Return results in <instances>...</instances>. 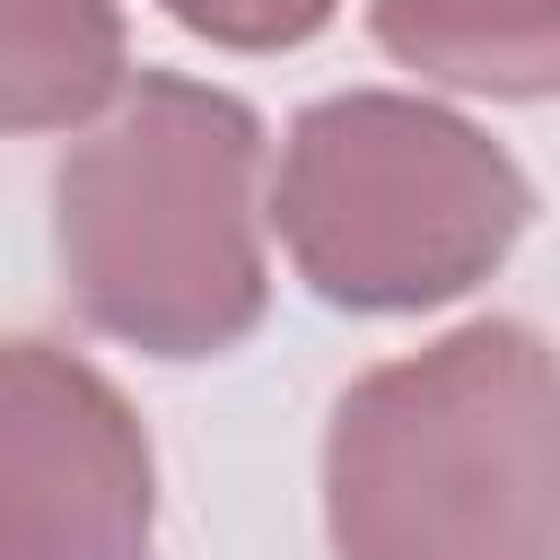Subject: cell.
<instances>
[{"label":"cell","instance_id":"cell-7","mask_svg":"<svg viewBox=\"0 0 560 560\" xmlns=\"http://www.w3.org/2000/svg\"><path fill=\"white\" fill-rule=\"evenodd\" d=\"M158 9L219 52H289V44L324 35L341 0H158Z\"/></svg>","mask_w":560,"mask_h":560},{"label":"cell","instance_id":"cell-6","mask_svg":"<svg viewBox=\"0 0 560 560\" xmlns=\"http://www.w3.org/2000/svg\"><path fill=\"white\" fill-rule=\"evenodd\" d=\"M131 79L114 0H0V140L96 122Z\"/></svg>","mask_w":560,"mask_h":560},{"label":"cell","instance_id":"cell-3","mask_svg":"<svg viewBox=\"0 0 560 560\" xmlns=\"http://www.w3.org/2000/svg\"><path fill=\"white\" fill-rule=\"evenodd\" d=\"M271 219L315 298L420 315L516 254L534 184L481 122L402 88H341L289 122Z\"/></svg>","mask_w":560,"mask_h":560},{"label":"cell","instance_id":"cell-2","mask_svg":"<svg viewBox=\"0 0 560 560\" xmlns=\"http://www.w3.org/2000/svg\"><path fill=\"white\" fill-rule=\"evenodd\" d=\"M341 560H560V350L481 315L368 368L324 429Z\"/></svg>","mask_w":560,"mask_h":560},{"label":"cell","instance_id":"cell-4","mask_svg":"<svg viewBox=\"0 0 560 560\" xmlns=\"http://www.w3.org/2000/svg\"><path fill=\"white\" fill-rule=\"evenodd\" d=\"M158 455L131 394L44 332H0V560H149Z\"/></svg>","mask_w":560,"mask_h":560},{"label":"cell","instance_id":"cell-1","mask_svg":"<svg viewBox=\"0 0 560 560\" xmlns=\"http://www.w3.org/2000/svg\"><path fill=\"white\" fill-rule=\"evenodd\" d=\"M70 306L149 359H219L271 306L262 114L228 88L140 70L52 175Z\"/></svg>","mask_w":560,"mask_h":560},{"label":"cell","instance_id":"cell-5","mask_svg":"<svg viewBox=\"0 0 560 560\" xmlns=\"http://www.w3.org/2000/svg\"><path fill=\"white\" fill-rule=\"evenodd\" d=\"M376 44L464 96H560V0H368Z\"/></svg>","mask_w":560,"mask_h":560}]
</instances>
